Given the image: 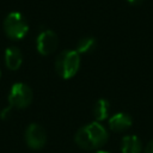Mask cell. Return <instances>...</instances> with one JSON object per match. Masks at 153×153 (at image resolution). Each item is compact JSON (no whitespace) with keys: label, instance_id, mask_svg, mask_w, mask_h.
Listing matches in <instances>:
<instances>
[{"label":"cell","instance_id":"8fae6325","mask_svg":"<svg viewBox=\"0 0 153 153\" xmlns=\"http://www.w3.org/2000/svg\"><path fill=\"white\" fill-rule=\"evenodd\" d=\"M97 47V41L94 37L91 36H85L79 39L76 44V51L79 54H91Z\"/></svg>","mask_w":153,"mask_h":153},{"label":"cell","instance_id":"5bb4252c","mask_svg":"<svg viewBox=\"0 0 153 153\" xmlns=\"http://www.w3.org/2000/svg\"><path fill=\"white\" fill-rule=\"evenodd\" d=\"M94 153H109V152H105V151H97V152H94Z\"/></svg>","mask_w":153,"mask_h":153},{"label":"cell","instance_id":"7c38bea8","mask_svg":"<svg viewBox=\"0 0 153 153\" xmlns=\"http://www.w3.org/2000/svg\"><path fill=\"white\" fill-rule=\"evenodd\" d=\"M143 153H153V140L149 141V142L146 145V147H145V149H143Z\"/></svg>","mask_w":153,"mask_h":153},{"label":"cell","instance_id":"4fadbf2b","mask_svg":"<svg viewBox=\"0 0 153 153\" xmlns=\"http://www.w3.org/2000/svg\"><path fill=\"white\" fill-rule=\"evenodd\" d=\"M129 4H131V5H140L143 0H127Z\"/></svg>","mask_w":153,"mask_h":153},{"label":"cell","instance_id":"9c48e42d","mask_svg":"<svg viewBox=\"0 0 153 153\" xmlns=\"http://www.w3.org/2000/svg\"><path fill=\"white\" fill-rule=\"evenodd\" d=\"M122 153H141L142 143L136 135H126L121 141Z\"/></svg>","mask_w":153,"mask_h":153},{"label":"cell","instance_id":"52a82bcc","mask_svg":"<svg viewBox=\"0 0 153 153\" xmlns=\"http://www.w3.org/2000/svg\"><path fill=\"white\" fill-rule=\"evenodd\" d=\"M131 124H133V120L130 115H128L127 112H117L112 115L109 120V128L116 133H122L128 130L131 127Z\"/></svg>","mask_w":153,"mask_h":153},{"label":"cell","instance_id":"3957f363","mask_svg":"<svg viewBox=\"0 0 153 153\" xmlns=\"http://www.w3.org/2000/svg\"><path fill=\"white\" fill-rule=\"evenodd\" d=\"M4 30L8 38L22 39L29 31L26 19L19 12H11L4 20Z\"/></svg>","mask_w":153,"mask_h":153},{"label":"cell","instance_id":"30bf717a","mask_svg":"<svg viewBox=\"0 0 153 153\" xmlns=\"http://www.w3.org/2000/svg\"><path fill=\"white\" fill-rule=\"evenodd\" d=\"M109 111H110V103L108 99H104V98H100L98 99L94 105H93V117L96 118L97 122H100L103 120H105L109 115Z\"/></svg>","mask_w":153,"mask_h":153},{"label":"cell","instance_id":"277c9868","mask_svg":"<svg viewBox=\"0 0 153 153\" xmlns=\"http://www.w3.org/2000/svg\"><path fill=\"white\" fill-rule=\"evenodd\" d=\"M32 91L31 88L24 82H17L12 85L10 94H8V103L10 108L24 109L29 106L32 102Z\"/></svg>","mask_w":153,"mask_h":153},{"label":"cell","instance_id":"ba28073f","mask_svg":"<svg viewBox=\"0 0 153 153\" xmlns=\"http://www.w3.org/2000/svg\"><path fill=\"white\" fill-rule=\"evenodd\" d=\"M22 62H23V55L19 48L12 45L5 50V63L8 69L17 71L22 66Z\"/></svg>","mask_w":153,"mask_h":153},{"label":"cell","instance_id":"8992f818","mask_svg":"<svg viewBox=\"0 0 153 153\" xmlns=\"http://www.w3.org/2000/svg\"><path fill=\"white\" fill-rule=\"evenodd\" d=\"M57 43H59V38L53 30L49 29L43 30L39 32L36 39L37 51L41 55H50L56 50Z\"/></svg>","mask_w":153,"mask_h":153},{"label":"cell","instance_id":"5b68a950","mask_svg":"<svg viewBox=\"0 0 153 153\" xmlns=\"http://www.w3.org/2000/svg\"><path fill=\"white\" fill-rule=\"evenodd\" d=\"M25 142L32 149H41L47 142V134L43 127L37 123H31L25 129Z\"/></svg>","mask_w":153,"mask_h":153},{"label":"cell","instance_id":"9a60e30c","mask_svg":"<svg viewBox=\"0 0 153 153\" xmlns=\"http://www.w3.org/2000/svg\"><path fill=\"white\" fill-rule=\"evenodd\" d=\"M0 76H1V72H0Z\"/></svg>","mask_w":153,"mask_h":153},{"label":"cell","instance_id":"7a4b0ae2","mask_svg":"<svg viewBox=\"0 0 153 153\" xmlns=\"http://www.w3.org/2000/svg\"><path fill=\"white\" fill-rule=\"evenodd\" d=\"M80 67V54L76 50L68 49L60 53L55 60V71L62 79L73 78Z\"/></svg>","mask_w":153,"mask_h":153},{"label":"cell","instance_id":"6da1fadb","mask_svg":"<svg viewBox=\"0 0 153 153\" xmlns=\"http://www.w3.org/2000/svg\"><path fill=\"white\" fill-rule=\"evenodd\" d=\"M109 134L106 129L97 121L81 127L74 135L75 143L86 151H93L104 146L108 141Z\"/></svg>","mask_w":153,"mask_h":153}]
</instances>
